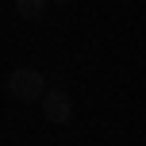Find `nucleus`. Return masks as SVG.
<instances>
[{
    "instance_id": "1",
    "label": "nucleus",
    "mask_w": 146,
    "mask_h": 146,
    "mask_svg": "<svg viewBox=\"0 0 146 146\" xmlns=\"http://www.w3.org/2000/svg\"><path fill=\"white\" fill-rule=\"evenodd\" d=\"M46 88H50L46 77H42L38 69H27V66H23V69H12V77H8V92H12L15 100H27V104L38 100Z\"/></svg>"
},
{
    "instance_id": "4",
    "label": "nucleus",
    "mask_w": 146,
    "mask_h": 146,
    "mask_svg": "<svg viewBox=\"0 0 146 146\" xmlns=\"http://www.w3.org/2000/svg\"><path fill=\"white\" fill-rule=\"evenodd\" d=\"M46 4H69V0H46Z\"/></svg>"
},
{
    "instance_id": "2",
    "label": "nucleus",
    "mask_w": 146,
    "mask_h": 146,
    "mask_svg": "<svg viewBox=\"0 0 146 146\" xmlns=\"http://www.w3.org/2000/svg\"><path fill=\"white\" fill-rule=\"evenodd\" d=\"M38 104H42V115L50 119V123H69L73 119V104H69V96L62 92V88H46V92L38 96Z\"/></svg>"
},
{
    "instance_id": "3",
    "label": "nucleus",
    "mask_w": 146,
    "mask_h": 146,
    "mask_svg": "<svg viewBox=\"0 0 146 146\" xmlns=\"http://www.w3.org/2000/svg\"><path fill=\"white\" fill-rule=\"evenodd\" d=\"M15 12H19V19L38 23V19L46 15V0H15Z\"/></svg>"
}]
</instances>
